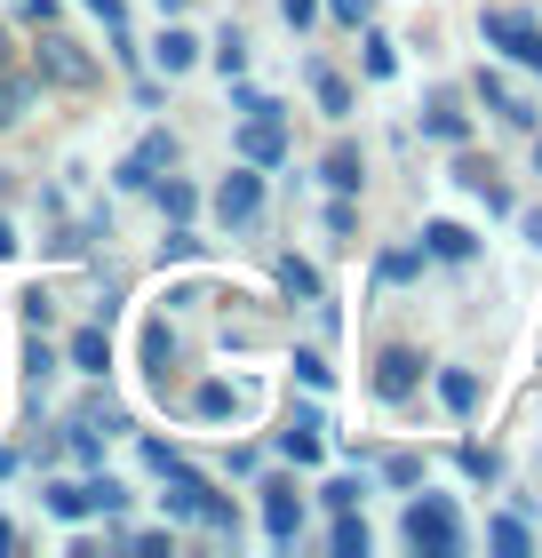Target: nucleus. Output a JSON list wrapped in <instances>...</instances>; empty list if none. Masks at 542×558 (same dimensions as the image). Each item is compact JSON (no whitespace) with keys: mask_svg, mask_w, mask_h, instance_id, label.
I'll use <instances>...</instances> for the list:
<instances>
[{"mask_svg":"<svg viewBox=\"0 0 542 558\" xmlns=\"http://www.w3.org/2000/svg\"><path fill=\"white\" fill-rule=\"evenodd\" d=\"M264 535H272V543H296V535H303V495H296V478H272V487H264Z\"/></svg>","mask_w":542,"mask_h":558,"instance_id":"6e6552de","label":"nucleus"},{"mask_svg":"<svg viewBox=\"0 0 542 558\" xmlns=\"http://www.w3.org/2000/svg\"><path fill=\"white\" fill-rule=\"evenodd\" d=\"M120 502H128L120 478H96V487H88V511H120Z\"/></svg>","mask_w":542,"mask_h":558,"instance_id":"473e14b6","label":"nucleus"},{"mask_svg":"<svg viewBox=\"0 0 542 558\" xmlns=\"http://www.w3.org/2000/svg\"><path fill=\"white\" fill-rule=\"evenodd\" d=\"M486 543H495L503 558H527V526L519 519H495V526H486Z\"/></svg>","mask_w":542,"mask_h":558,"instance_id":"bb28decb","label":"nucleus"},{"mask_svg":"<svg viewBox=\"0 0 542 558\" xmlns=\"http://www.w3.org/2000/svg\"><path fill=\"white\" fill-rule=\"evenodd\" d=\"M216 72H224V81H240V72H248V40H240V33L216 40Z\"/></svg>","mask_w":542,"mask_h":558,"instance_id":"a878e982","label":"nucleus"},{"mask_svg":"<svg viewBox=\"0 0 542 558\" xmlns=\"http://www.w3.org/2000/svg\"><path fill=\"white\" fill-rule=\"evenodd\" d=\"M72 367H81V375L112 367V336H105V327H81V336H72Z\"/></svg>","mask_w":542,"mask_h":558,"instance_id":"2eb2a0df","label":"nucleus"},{"mask_svg":"<svg viewBox=\"0 0 542 558\" xmlns=\"http://www.w3.org/2000/svg\"><path fill=\"white\" fill-rule=\"evenodd\" d=\"M359 64H368V81H392V72H399V48L383 40V33H368V57H359Z\"/></svg>","mask_w":542,"mask_h":558,"instance_id":"5701e85b","label":"nucleus"},{"mask_svg":"<svg viewBox=\"0 0 542 558\" xmlns=\"http://www.w3.org/2000/svg\"><path fill=\"white\" fill-rule=\"evenodd\" d=\"M9 256H16V223L0 216V264H9Z\"/></svg>","mask_w":542,"mask_h":558,"instance_id":"58836bf2","label":"nucleus"},{"mask_svg":"<svg viewBox=\"0 0 542 558\" xmlns=\"http://www.w3.org/2000/svg\"><path fill=\"white\" fill-rule=\"evenodd\" d=\"M479 105H486V112H495V120H503V129H527V136H534V120H542V112L527 105V96H519V88H510V81H503V72H479Z\"/></svg>","mask_w":542,"mask_h":558,"instance_id":"0eeeda50","label":"nucleus"},{"mask_svg":"<svg viewBox=\"0 0 542 558\" xmlns=\"http://www.w3.org/2000/svg\"><path fill=\"white\" fill-rule=\"evenodd\" d=\"M383 478H399V487H415V478H423V463H415V454H392V463H383Z\"/></svg>","mask_w":542,"mask_h":558,"instance_id":"f704fd0d","label":"nucleus"},{"mask_svg":"<svg viewBox=\"0 0 542 558\" xmlns=\"http://www.w3.org/2000/svg\"><path fill=\"white\" fill-rule=\"evenodd\" d=\"M40 495H48V511H57L64 526H72V519H88V487H72V478H48Z\"/></svg>","mask_w":542,"mask_h":558,"instance_id":"a211bd4d","label":"nucleus"},{"mask_svg":"<svg viewBox=\"0 0 542 558\" xmlns=\"http://www.w3.org/2000/svg\"><path fill=\"white\" fill-rule=\"evenodd\" d=\"M534 168H542V136H534Z\"/></svg>","mask_w":542,"mask_h":558,"instance_id":"c03bdc74","label":"nucleus"},{"mask_svg":"<svg viewBox=\"0 0 542 558\" xmlns=\"http://www.w3.org/2000/svg\"><path fill=\"white\" fill-rule=\"evenodd\" d=\"M462 471H471V478H495L503 463H495V454H486V447H462Z\"/></svg>","mask_w":542,"mask_h":558,"instance_id":"c9c22d12","label":"nucleus"},{"mask_svg":"<svg viewBox=\"0 0 542 558\" xmlns=\"http://www.w3.org/2000/svg\"><path fill=\"white\" fill-rule=\"evenodd\" d=\"M359 495H368V487H359V478H335V487H327L320 502H327V511H359Z\"/></svg>","mask_w":542,"mask_h":558,"instance_id":"7c9ffc66","label":"nucleus"},{"mask_svg":"<svg viewBox=\"0 0 542 558\" xmlns=\"http://www.w3.org/2000/svg\"><path fill=\"white\" fill-rule=\"evenodd\" d=\"M399 535L415 550H431V558H447V550H462V519H455L447 495H415V502H407V519H399Z\"/></svg>","mask_w":542,"mask_h":558,"instance_id":"f03ea898","label":"nucleus"},{"mask_svg":"<svg viewBox=\"0 0 542 558\" xmlns=\"http://www.w3.org/2000/svg\"><path fill=\"white\" fill-rule=\"evenodd\" d=\"M423 136H438V144H462V136H471V112H462L455 96H431V105H423Z\"/></svg>","mask_w":542,"mask_h":558,"instance_id":"4468645a","label":"nucleus"},{"mask_svg":"<svg viewBox=\"0 0 542 558\" xmlns=\"http://www.w3.org/2000/svg\"><path fill=\"white\" fill-rule=\"evenodd\" d=\"M279 288H288V295H320V271L296 264V256H279Z\"/></svg>","mask_w":542,"mask_h":558,"instance_id":"393cba45","label":"nucleus"},{"mask_svg":"<svg viewBox=\"0 0 542 558\" xmlns=\"http://www.w3.org/2000/svg\"><path fill=\"white\" fill-rule=\"evenodd\" d=\"M296 375H303V384H312V391H327V384H335V367L320 360V351H296Z\"/></svg>","mask_w":542,"mask_h":558,"instance_id":"c85d7f7f","label":"nucleus"},{"mask_svg":"<svg viewBox=\"0 0 542 558\" xmlns=\"http://www.w3.org/2000/svg\"><path fill=\"white\" fill-rule=\"evenodd\" d=\"M375 271H383V279H415V271H423V256H415V247H392V256H383Z\"/></svg>","mask_w":542,"mask_h":558,"instance_id":"c756f323","label":"nucleus"},{"mask_svg":"<svg viewBox=\"0 0 542 558\" xmlns=\"http://www.w3.org/2000/svg\"><path fill=\"white\" fill-rule=\"evenodd\" d=\"M335 558H368V519L335 511Z\"/></svg>","mask_w":542,"mask_h":558,"instance_id":"412c9836","label":"nucleus"},{"mask_svg":"<svg viewBox=\"0 0 542 558\" xmlns=\"http://www.w3.org/2000/svg\"><path fill=\"white\" fill-rule=\"evenodd\" d=\"M160 478H168V495H160V502H168V519H200V526H216V535H231V502L184 463V454H176Z\"/></svg>","mask_w":542,"mask_h":558,"instance_id":"f257e3e1","label":"nucleus"},{"mask_svg":"<svg viewBox=\"0 0 542 558\" xmlns=\"http://www.w3.org/2000/svg\"><path fill=\"white\" fill-rule=\"evenodd\" d=\"M0 550H16V526H9V519H0Z\"/></svg>","mask_w":542,"mask_h":558,"instance_id":"79ce46f5","label":"nucleus"},{"mask_svg":"<svg viewBox=\"0 0 542 558\" xmlns=\"http://www.w3.org/2000/svg\"><path fill=\"white\" fill-rule=\"evenodd\" d=\"M160 9H168V16H184V9H192V0H160Z\"/></svg>","mask_w":542,"mask_h":558,"instance_id":"37998d69","label":"nucleus"},{"mask_svg":"<svg viewBox=\"0 0 542 558\" xmlns=\"http://www.w3.org/2000/svg\"><path fill=\"white\" fill-rule=\"evenodd\" d=\"M320 175H327V184H335V192H359V151H351V144H335Z\"/></svg>","mask_w":542,"mask_h":558,"instance_id":"4be33fe9","label":"nucleus"},{"mask_svg":"<svg viewBox=\"0 0 542 558\" xmlns=\"http://www.w3.org/2000/svg\"><path fill=\"white\" fill-rule=\"evenodd\" d=\"M168 160H176V144H168V136H144V144L120 160V175H112V184H120V192H152V175H160Z\"/></svg>","mask_w":542,"mask_h":558,"instance_id":"1a4fd4ad","label":"nucleus"},{"mask_svg":"<svg viewBox=\"0 0 542 558\" xmlns=\"http://www.w3.org/2000/svg\"><path fill=\"white\" fill-rule=\"evenodd\" d=\"M16 9H24V16H33V24H48V0H16Z\"/></svg>","mask_w":542,"mask_h":558,"instance_id":"ea45409f","label":"nucleus"},{"mask_svg":"<svg viewBox=\"0 0 542 558\" xmlns=\"http://www.w3.org/2000/svg\"><path fill=\"white\" fill-rule=\"evenodd\" d=\"M486 48H503L510 64L542 72V24H534L527 9H495V16H486Z\"/></svg>","mask_w":542,"mask_h":558,"instance_id":"20e7f679","label":"nucleus"},{"mask_svg":"<svg viewBox=\"0 0 542 558\" xmlns=\"http://www.w3.org/2000/svg\"><path fill=\"white\" fill-rule=\"evenodd\" d=\"M152 192H160V208H168V216H176V223H184V216H192V208H200V192H192V184H184V175H152Z\"/></svg>","mask_w":542,"mask_h":558,"instance_id":"6ab92c4d","label":"nucleus"},{"mask_svg":"<svg viewBox=\"0 0 542 558\" xmlns=\"http://www.w3.org/2000/svg\"><path fill=\"white\" fill-rule=\"evenodd\" d=\"M320 430H327V423H320L312 408H303L288 430H279V454H288V463H320V454H327V439H320Z\"/></svg>","mask_w":542,"mask_h":558,"instance_id":"9b49d317","label":"nucleus"},{"mask_svg":"<svg viewBox=\"0 0 542 558\" xmlns=\"http://www.w3.org/2000/svg\"><path fill=\"white\" fill-rule=\"evenodd\" d=\"M327 16H335V24H368L375 0H327Z\"/></svg>","mask_w":542,"mask_h":558,"instance_id":"2f4dec72","label":"nucleus"},{"mask_svg":"<svg viewBox=\"0 0 542 558\" xmlns=\"http://www.w3.org/2000/svg\"><path fill=\"white\" fill-rule=\"evenodd\" d=\"M438 399H447L455 415H471V408H479V375H471V367H447V375H438Z\"/></svg>","mask_w":542,"mask_h":558,"instance_id":"f3484780","label":"nucleus"},{"mask_svg":"<svg viewBox=\"0 0 542 558\" xmlns=\"http://www.w3.org/2000/svg\"><path fill=\"white\" fill-rule=\"evenodd\" d=\"M471 232H462V223H447V216H438V223H423V256H438V264H471Z\"/></svg>","mask_w":542,"mask_h":558,"instance_id":"f8f14e48","label":"nucleus"},{"mask_svg":"<svg viewBox=\"0 0 542 558\" xmlns=\"http://www.w3.org/2000/svg\"><path fill=\"white\" fill-rule=\"evenodd\" d=\"M312 88H320V112H327V120L351 112V81H344V72H312Z\"/></svg>","mask_w":542,"mask_h":558,"instance_id":"aec40b11","label":"nucleus"},{"mask_svg":"<svg viewBox=\"0 0 542 558\" xmlns=\"http://www.w3.org/2000/svg\"><path fill=\"white\" fill-rule=\"evenodd\" d=\"M192 408H200V415H231V408H240V384H200Z\"/></svg>","mask_w":542,"mask_h":558,"instance_id":"b1692460","label":"nucleus"},{"mask_svg":"<svg viewBox=\"0 0 542 558\" xmlns=\"http://www.w3.org/2000/svg\"><path fill=\"white\" fill-rule=\"evenodd\" d=\"M455 175H462V192H479V199H486V216H510V208H519V199L495 184V168H486V160H455Z\"/></svg>","mask_w":542,"mask_h":558,"instance_id":"ddd939ff","label":"nucleus"},{"mask_svg":"<svg viewBox=\"0 0 542 558\" xmlns=\"http://www.w3.org/2000/svg\"><path fill=\"white\" fill-rule=\"evenodd\" d=\"M527 240H534V247H542V208H534V216H527Z\"/></svg>","mask_w":542,"mask_h":558,"instance_id":"a19ab883","label":"nucleus"},{"mask_svg":"<svg viewBox=\"0 0 542 558\" xmlns=\"http://www.w3.org/2000/svg\"><path fill=\"white\" fill-rule=\"evenodd\" d=\"M240 160L248 168L288 160V120H279V105H248V120H240Z\"/></svg>","mask_w":542,"mask_h":558,"instance_id":"39448f33","label":"nucleus"},{"mask_svg":"<svg viewBox=\"0 0 542 558\" xmlns=\"http://www.w3.org/2000/svg\"><path fill=\"white\" fill-rule=\"evenodd\" d=\"M24 105H33V81H0V129L24 120Z\"/></svg>","mask_w":542,"mask_h":558,"instance_id":"cd10ccee","label":"nucleus"},{"mask_svg":"<svg viewBox=\"0 0 542 558\" xmlns=\"http://www.w3.org/2000/svg\"><path fill=\"white\" fill-rule=\"evenodd\" d=\"M33 72H40V81H57V88H88V81H96V64L81 57V40H72V33H57V24L40 33V48H33Z\"/></svg>","mask_w":542,"mask_h":558,"instance_id":"7ed1b4c3","label":"nucleus"},{"mask_svg":"<svg viewBox=\"0 0 542 558\" xmlns=\"http://www.w3.org/2000/svg\"><path fill=\"white\" fill-rule=\"evenodd\" d=\"M327 232H335V240H351V232H359V216H351V199H335V208H327Z\"/></svg>","mask_w":542,"mask_h":558,"instance_id":"72a5a7b5","label":"nucleus"},{"mask_svg":"<svg viewBox=\"0 0 542 558\" xmlns=\"http://www.w3.org/2000/svg\"><path fill=\"white\" fill-rule=\"evenodd\" d=\"M152 57H160L168 72H192V64H200V40L184 33V24H168V33H160V48H152Z\"/></svg>","mask_w":542,"mask_h":558,"instance_id":"dca6fc26","label":"nucleus"},{"mask_svg":"<svg viewBox=\"0 0 542 558\" xmlns=\"http://www.w3.org/2000/svg\"><path fill=\"white\" fill-rule=\"evenodd\" d=\"M88 9H96V16H105V24H112V33H128V0H88Z\"/></svg>","mask_w":542,"mask_h":558,"instance_id":"4c0bfd02","label":"nucleus"},{"mask_svg":"<svg viewBox=\"0 0 542 558\" xmlns=\"http://www.w3.org/2000/svg\"><path fill=\"white\" fill-rule=\"evenodd\" d=\"M279 16H288V24H296V33H303V24H312V16H320V0H279Z\"/></svg>","mask_w":542,"mask_h":558,"instance_id":"e433bc0d","label":"nucleus"},{"mask_svg":"<svg viewBox=\"0 0 542 558\" xmlns=\"http://www.w3.org/2000/svg\"><path fill=\"white\" fill-rule=\"evenodd\" d=\"M415 384H423V360H415V351H383V360H375V399H407Z\"/></svg>","mask_w":542,"mask_h":558,"instance_id":"9d476101","label":"nucleus"},{"mask_svg":"<svg viewBox=\"0 0 542 558\" xmlns=\"http://www.w3.org/2000/svg\"><path fill=\"white\" fill-rule=\"evenodd\" d=\"M216 216L231 223V232H240V223H255V216H264V175H255L248 160H240V168H231L224 184H216Z\"/></svg>","mask_w":542,"mask_h":558,"instance_id":"423d86ee","label":"nucleus"}]
</instances>
